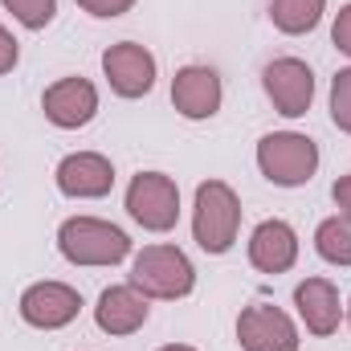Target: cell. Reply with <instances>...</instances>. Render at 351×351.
I'll list each match as a JSON object with an SVG mask.
<instances>
[{"mask_svg":"<svg viewBox=\"0 0 351 351\" xmlns=\"http://www.w3.org/2000/svg\"><path fill=\"white\" fill-rule=\"evenodd\" d=\"M102 78H106V86L114 90L119 98H143L156 86L160 66H156V58H152L147 45L119 41V45H110L102 53Z\"/></svg>","mask_w":351,"mask_h":351,"instance_id":"obj_6","label":"cell"},{"mask_svg":"<svg viewBox=\"0 0 351 351\" xmlns=\"http://www.w3.org/2000/svg\"><path fill=\"white\" fill-rule=\"evenodd\" d=\"M160 351H196V348H188V343H168V348H160Z\"/></svg>","mask_w":351,"mask_h":351,"instance_id":"obj_24","label":"cell"},{"mask_svg":"<svg viewBox=\"0 0 351 351\" xmlns=\"http://www.w3.org/2000/svg\"><path fill=\"white\" fill-rule=\"evenodd\" d=\"M348 327H351V298H348Z\"/></svg>","mask_w":351,"mask_h":351,"instance_id":"obj_25","label":"cell"},{"mask_svg":"<svg viewBox=\"0 0 351 351\" xmlns=\"http://www.w3.org/2000/svg\"><path fill=\"white\" fill-rule=\"evenodd\" d=\"M237 343L245 351H298V327L282 306L254 302L237 319Z\"/></svg>","mask_w":351,"mask_h":351,"instance_id":"obj_9","label":"cell"},{"mask_svg":"<svg viewBox=\"0 0 351 351\" xmlns=\"http://www.w3.org/2000/svg\"><path fill=\"white\" fill-rule=\"evenodd\" d=\"M331 200H335L339 217H343V221H351V176H339V180H335V188H331Z\"/></svg>","mask_w":351,"mask_h":351,"instance_id":"obj_23","label":"cell"},{"mask_svg":"<svg viewBox=\"0 0 351 351\" xmlns=\"http://www.w3.org/2000/svg\"><path fill=\"white\" fill-rule=\"evenodd\" d=\"M262 86L278 114L302 119L315 102V70L298 58H274L262 70Z\"/></svg>","mask_w":351,"mask_h":351,"instance_id":"obj_7","label":"cell"},{"mask_svg":"<svg viewBox=\"0 0 351 351\" xmlns=\"http://www.w3.org/2000/svg\"><path fill=\"white\" fill-rule=\"evenodd\" d=\"M258 172L278 188H302L319 172V143L302 131H269L258 143Z\"/></svg>","mask_w":351,"mask_h":351,"instance_id":"obj_3","label":"cell"},{"mask_svg":"<svg viewBox=\"0 0 351 351\" xmlns=\"http://www.w3.org/2000/svg\"><path fill=\"white\" fill-rule=\"evenodd\" d=\"M331 123L351 135V66L331 78Z\"/></svg>","mask_w":351,"mask_h":351,"instance_id":"obj_19","label":"cell"},{"mask_svg":"<svg viewBox=\"0 0 351 351\" xmlns=\"http://www.w3.org/2000/svg\"><path fill=\"white\" fill-rule=\"evenodd\" d=\"M82 315V294L66 282H33L21 294V319L37 331H62Z\"/></svg>","mask_w":351,"mask_h":351,"instance_id":"obj_8","label":"cell"},{"mask_svg":"<svg viewBox=\"0 0 351 351\" xmlns=\"http://www.w3.org/2000/svg\"><path fill=\"white\" fill-rule=\"evenodd\" d=\"M294 306H298V319L306 323L311 335H335L339 323H343V302H339V290L331 278H306L294 286Z\"/></svg>","mask_w":351,"mask_h":351,"instance_id":"obj_14","label":"cell"},{"mask_svg":"<svg viewBox=\"0 0 351 351\" xmlns=\"http://www.w3.org/2000/svg\"><path fill=\"white\" fill-rule=\"evenodd\" d=\"M58 192L70 200H102L114 188V164L98 152H74L58 164Z\"/></svg>","mask_w":351,"mask_h":351,"instance_id":"obj_11","label":"cell"},{"mask_svg":"<svg viewBox=\"0 0 351 351\" xmlns=\"http://www.w3.org/2000/svg\"><path fill=\"white\" fill-rule=\"evenodd\" d=\"M147 302H152V298H147L143 290H135L131 282H123V286H106V290L98 294L94 323H98L102 335H135V331L147 323V315H152Z\"/></svg>","mask_w":351,"mask_h":351,"instance_id":"obj_13","label":"cell"},{"mask_svg":"<svg viewBox=\"0 0 351 351\" xmlns=\"http://www.w3.org/2000/svg\"><path fill=\"white\" fill-rule=\"evenodd\" d=\"M127 213L147 233H168L180 221V188L164 172H139L127 184Z\"/></svg>","mask_w":351,"mask_h":351,"instance_id":"obj_5","label":"cell"},{"mask_svg":"<svg viewBox=\"0 0 351 351\" xmlns=\"http://www.w3.org/2000/svg\"><path fill=\"white\" fill-rule=\"evenodd\" d=\"M0 4H4L25 29H33V33L45 29V25L58 16V0H0Z\"/></svg>","mask_w":351,"mask_h":351,"instance_id":"obj_18","label":"cell"},{"mask_svg":"<svg viewBox=\"0 0 351 351\" xmlns=\"http://www.w3.org/2000/svg\"><path fill=\"white\" fill-rule=\"evenodd\" d=\"M241 229V196L225 180H204L192 204V237L204 254H229Z\"/></svg>","mask_w":351,"mask_h":351,"instance_id":"obj_1","label":"cell"},{"mask_svg":"<svg viewBox=\"0 0 351 351\" xmlns=\"http://www.w3.org/2000/svg\"><path fill=\"white\" fill-rule=\"evenodd\" d=\"M131 286L143 290L147 298L176 302V298L192 294L196 269L188 262V254L176 250V245H143L135 254V262H131Z\"/></svg>","mask_w":351,"mask_h":351,"instance_id":"obj_4","label":"cell"},{"mask_svg":"<svg viewBox=\"0 0 351 351\" xmlns=\"http://www.w3.org/2000/svg\"><path fill=\"white\" fill-rule=\"evenodd\" d=\"M250 262L262 274H286L290 265L298 262V233L290 221H262L250 233Z\"/></svg>","mask_w":351,"mask_h":351,"instance_id":"obj_15","label":"cell"},{"mask_svg":"<svg viewBox=\"0 0 351 351\" xmlns=\"http://www.w3.org/2000/svg\"><path fill=\"white\" fill-rule=\"evenodd\" d=\"M323 12H327V0H269V21L286 37L311 33L323 21Z\"/></svg>","mask_w":351,"mask_h":351,"instance_id":"obj_16","label":"cell"},{"mask_svg":"<svg viewBox=\"0 0 351 351\" xmlns=\"http://www.w3.org/2000/svg\"><path fill=\"white\" fill-rule=\"evenodd\" d=\"M221 102H225V86H221V74L213 66H184V70H176L172 106L184 119H192V123L213 119L221 110Z\"/></svg>","mask_w":351,"mask_h":351,"instance_id":"obj_10","label":"cell"},{"mask_svg":"<svg viewBox=\"0 0 351 351\" xmlns=\"http://www.w3.org/2000/svg\"><path fill=\"white\" fill-rule=\"evenodd\" d=\"M21 62V49H16V37L0 25V74H12Z\"/></svg>","mask_w":351,"mask_h":351,"instance_id":"obj_22","label":"cell"},{"mask_svg":"<svg viewBox=\"0 0 351 351\" xmlns=\"http://www.w3.org/2000/svg\"><path fill=\"white\" fill-rule=\"evenodd\" d=\"M78 8H86L90 16H102V21H110V16H123V12H131V8H135V0H78Z\"/></svg>","mask_w":351,"mask_h":351,"instance_id":"obj_20","label":"cell"},{"mask_svg":"<svg viewBox=\"0 0 351 351\" xmlns=\"http://www.w3.org/2000/svg\"><path fill=\"white\" fill-rule=\"evenodd\" d=\"M331 41H335V49H339V53H348V58H351V4H343V8L335 12Z\"/></svg>","mask_w":351,"mask_h":351,"instance_id":"obj_21","label":"cell"},{"mask_svg":"<svg viewBox=\"0 0 351 351\" xmlns=\"http://www.w3.org/2000/svg\"><path fill=\"white\" fill-rule=\"evenodd\" d=\"M315 250L319 258L331 265H351V221L343 217H327L315 229Z\"/></svg>","mask_w":351,"mask_h":351,"instance_id":"obj_17","label":"cell"},{"mask_svg":"<svg viewBox=\"0 0 351 351\" xmlns=\"http://www.w3.org/2000/svg\"><path fill=\"white\" fill-rule=\"evenodd\" d=\"M41 110L53 127L78 131L98 114V90L90 78H58L53 86L41 94Z\"/></svg>","mask_w":351,"mask_h":351,"instance_id":"obj_12","label":"cell"},{"mask_svg":"<svg viewBox=\"0 0 351 351\" xmlns=\"http://www.w3.org/2000/svg\"><path fill=\"white\" fill-rule=\"evenodd\" d=\"M58 250L70 265H119L131 258V237L102 217H66L58 225Z\"/></svg>","mask_w":351,"mask_h":351,"instance_id":"obj_2","label":"cell"}]
</instances>
